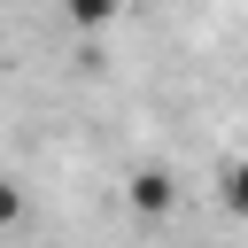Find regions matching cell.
<instances>
[{
	"mask_svg": "<svg viewBox=\"0 0 248 248\" xmlns=\"http://www.w3.org/2000/svg\"><path fill=\"white\" fill-rule=\"evenodd\" d=\"M8 225H23V186H16V178H0V232H8Z\"/></svg>",
	"mask_w": 248,
	"mask_h": 248,
	"instance_id": "obj_4",
	"label": "cell"
},
{
	"mask_svg": "<svg viewBox=\"0 0 248 248\" xmlns=\"http://www.w3.org/2000/svg\"><path fill=\"white\" fill-rule=\"evenodd\" d=\"M124 202H132L140 217H170V209H178V178H170L163 163H140V170L124 178Z\"/></svg>",
	"mask_w": 248,
	"mask_h": 248,
	"instance_id": "obj_1",
	"label": "cell"
},
{
	"mask_svg": "<svg viewBox=\"0 0 248 248\" xmlns=\"http://www.w3.org/2000/svg\"><path fill=\"white\" fill-rule=\"evenodd\" d=\"M62 16H70L78 31H108V23L124 16V0H62Z\"/></svg>",
	"mask_w": 248,
	"mask_h": 248,
	"instance_id": "obj_2",
	"label": "cell"
},
{
	"mask_svg": "<svg viewBox=\"0 0 248 248\" xmlns=\"http://www.w3.org/2000/svg\"><path fill=\"white\" fill-rule=\"evenodd\" d=\"M217 202H225L232 217H248V155H232V163L217 170Z\"/></svg>",
	"mask_w": 248,
	"mask_h": 248,
	"instance_id": "obj_3",
	"label": "cell"
}]
</instances>
